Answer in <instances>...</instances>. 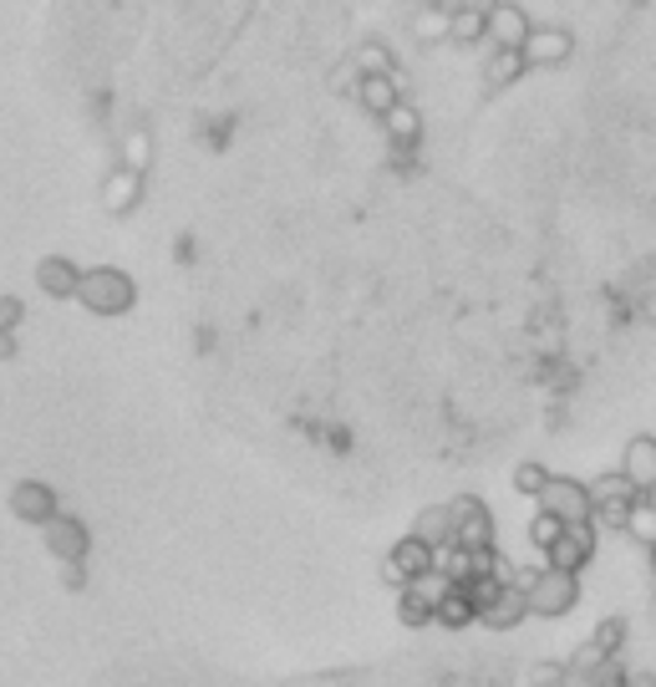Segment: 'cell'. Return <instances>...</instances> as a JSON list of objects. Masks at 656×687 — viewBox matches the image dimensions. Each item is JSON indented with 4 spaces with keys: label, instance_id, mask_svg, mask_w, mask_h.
<instances>
[{
    "label": "cell",
    "instance_id": "cell-1",
    "mask_svg": "<svg viewBox=\"0 0 656 687\" xmlns=\"http://www.w3.org/2000/svg\"><path fill=\"white\" fill-rule=\"evenodd\" d=\"M72 301H82L92 316H122L138 301V286H132V276L118 266H92V270H82Z\"/></svg>",
    "mask_w": 656,
    "mask_h": 687
},
{
    "label": "cell",
    "instance_id": "cell-2",
    "mask_svg": "<svg viewBox=\"0 0 656 687\" xmlns=\"http://www.w3.org/2000/svg\"><path fill=\"white\" fill-rule=\"evenodd\" d=\"M448 545L454 550H494V515H489V505L478 495H458V499H448Z\"/></svg>",
    "mask_w": 656,
    "mask_h": 687
},
{
    "label": "cell",
    "instance_id": "cell-3",
    "mask_svg": "<svg viewBox=\"0 0 656 687\" xmlns=\"http://www.w3.org/2000/svg\"><path fill=\"white\" fill-rule=\"evenodd\" d=\"M580 601V580L565 570H535L525 586V611L529 616H570Z\"/></svg>",
    "mask_w": 656,
    "mask_h": 687
},
{
    "label": "cell",
    "instance_id": "cell-4",
    "mask_svg": "<svg viewBox=\"0 0 656 687\" xmlns=\"http://www.w3.org/2000/svg\"><path fill=\"white\" fill-rule=\"evenodd\" d=\"M535 499H539V515L560 519V525H585V519H590V495H585L580 479H555V474H549Z\"/></svg>",
    "mask_w": 656,
    "mask_h": 687
},
{
    "label": "cell",
    "instance_id": "cell-5",
    "mask_svg": "<svg viewBox=\"0 0 656 687\" xmlns=\"http://www.w3.org/2000/svg\"><path fill=\"white\" fill-rule=\"evenodd\" d=\"M590 555H596V525H590V519H585V525H565L560 540L545 550V560H549L545 570H565V576H580Z\"/></svg>",
    "mask_w": 656,
    "mask_h": 687
},
{
    "label": "cell",
    "instance_id": "cell-6",
    "mask_svg": "<svg viewBox=\"0 0 656 687\" xmlns=\"http://www.w3.org/2000/svg\"><path fill=\"white\" fill-rule=\"evenodd\" d=\"M41 540H47V550L57 555L61 566H82L92 535H87V525L77 515H51L47 525H41Z\"/></svg>",
    "mask_w": 656,
    "mask_h": 687
},
{
    "label": "cell",
    "instance_id": "cell-7",
    "mask_svg": "<svg viewBox=\"0 0 656 687\" xmlns=\"http://www.w3.org/2000/svg\"><path fill=\"white\" fill-rule=\"evenodd\" d=\"M570 51H575V41L565 26H529L519 57H525V67H565Z\"/></svg>",
    "mask_w": 656,
    "mask_h": 687
},
{
    "label": "cell",
    "instance_id": "cell-8",
    "mask_svg": "<svg viewBox=\"0 0 656 687\" xmlns=\"http://www.w3.org/2000/svg\"><path fill=\"white\" fill-rule=\"evenodd\" d=\"M484 37L494 41V51H519L529 37V21L519 6H509V0H494L489 11H484Z\"/></svg>",
    "mask_w": 656,
    "mask_h": 687
},
{
    "label": "cell",
    "instance_id": "cell-9",
    "mask_svg": "<svg viewBox=\"0 0 656 687\" xmlns=\"http://www.w3.org/2000/svg\"><path fill=\"white\" fill-rule=\"evenodd\" d=\"M11 515L21 519V525H47L51 515H61L57 509V489H51V484H41V479H21L11 489Z\"/></svg>",
    "mask_w": 656,
    "mask_h": 687
},
{
    "label": "cell",
    "instance_id": "cell-10",
    "mask_svg": "<svg viewBox=\"0 0 656 687\" xmlns=\"http://www.w3.org/2000/svg\"><path fill=\"white\" fill-rule=\"evenodd\" d=\"M620 479L632 484L636 495H652V484H656V438L642 434L626 444V464H620Z\"/></svg>",
    "mask_w": 656,
    "mask_h": 687
},
{
    "label": "cell",
    "instance_id": "cell-11",
    "mask_svg": "<svg viewBox=\"0 0 656 687\" xmlns=\"http://www.w3.org/2000/svg\"><path fill=\"white\" fill-rule=\"evenodd\" d=\"M77 280H82V270H77V260H67V255L37 260V286H41V296H51V301H72Z\"/></svg>",
    "mask_w": 656,
    "mask_h": 687
},
{
    "label": "cell",
    "instance_id": "cell-12",
    "mask_svg": "<svg viewBox=\"0 0 656 687\" xmlns=\"http://www.w3.org/2000/svg\"><path fill=\"white\" fill-rule=\"evenodd\" d=\"M357 102L371 118H387V112L402 102V77H357Z\"/></svg>",
    "mask_w": 656,
    "mask_h": 687
},
{
    "label": "cell",
    "instance_id": "cell-13",
    "mask_svg": "<svg viewBox=\"0 0 656 687\" xmlns=\"http://www.w3.org/2000/svg\"><path fill=\"white\" fill-rule=\"evenodd\" d=\"M525 616H529L525 611V591H519V586H499V596L478 611V621H484L489 631H514Z\"/></svg>",
    "mask_w": 656,
    "mask_h": 687
},
{
    "label": "cell",
    "instance_id": "cell-14",
    "mask_svg": "<svg viewBox=\"0 0 656 687\" xmlns=\"http://www.w3.org/2000/svg\"><path fill=\"white\" fill-rule=\"evenodd\" d=\"M138 199H143V173L112 169L108 183H102V209L108 215H128V209H138Z\"/></svg>",
    "mask_w": 656,
    "mask_h": 687
},
{
    "label": "cell",
    "instance_id": "cell-15",
    "mask_svg": "<svg viewBox=\"0 0 656 687\" xmlns=\"http://www.w3.org/2000/svg\"><path fill=\"white\" fill-rule=\"evenodd\" d=\"M448 591H454V580H448L438 566H433V570H423V576L407 580V591H402V596H407V601H418V606H428V611H438V601H443Z\"/></svg>",
    "mask_w": 656,
    "mask_h": 687
},
{
    "label": "cell",
    "instance_id": "cell-16",
    "mask_svg": "<svg viewBox=\"0 0 656 687\" xmlns=\"http://www.w3.org/2000/svg\"><path fill=\"white\" fill-rule=\"evenodd\" d=\"M433 621H438V627H448V631H464V627H474V621H478V606L468 601V596L454 586V591H448V596H443V601H438Z\"/></svg>",
    "mask_w": 656,
    "mask_h": 687
},
{
    "label": "cell",
    "instance_id": "cell-17",
    "mask_svg": "<svg viewBox=\"0 0 656 687\" xmlns=\"http://www.w3.org/2000/svg\"><path fill=\"white\" fill-rule=\"evenodd\" d=\"M413 540H423L428 550H443V545H448V509L443 505L418 509V519H413Z\"/></svg>",
    "mask_w": 656,
    "mask_h": 687
},
{
    "label": "cell",
    "instance_id": "cell-18",
    "mask_svg": "<svg viewBox=\"0 0 656 687\" xmlns=\"http://www.w3.org/2000/svg\"><path fill=\"white\" fill-rule=\"evenodd\" d=\"M351 72L357 77H392V51H387L382 41H361V47L351 51Z\"/></svg>",
    "mask_w": 656,
    "mask_h": 687
},
{
    "label": "cell",
    "instance_id": "cell-19",
    "mask_svg": "<svg viewBox=\"0 0 656 687\" xmlns=\"http://www.w3.org/2000/svg\"><path fill=\"white\" fill-rule=\"evenodd\" d=\"M585 495H590V509H596V505H632L636 489L620 474H600L596 484H585Z\"/></svg>",
    "mask_w": 656,
    "mask_h": 687
},
{
    "label": "cell",
    "instance_id": "cell-20",
    "mask_svg": "<svg viewBox=\"0 0 656 687\" xmlns=\"http://www.w3.org/2000/svg\"><path fill=\"white\" fill-rule=\"evenodd\" d=\"M448 41H458V47H474V41H484V11L454 6V11H448Z\"/></svg>",
    "mask_w": 656,
    "mask_h": 687
},
{
    "label": "cell",
    "instance_id": "cell-21",
    "mask_svg": "<svg viewBox=\"0 0 656 687\" xmlns=\"http://www.w3.org/2000/svg\"><path fill=\"white\" fill-rule=\"evenodd\" d=\"M387 555H392L397 566H402V576H407V580L423 576V570H433V550H428L423 540H413V535H407V540H397Z\"/></svg>",
    "mask_w": 656,
    "mask_h": 687
},
{
    "label": "cell",
    "instance_id": "cell-22",
    "mask_svg": "<svg viewBox=\"0 0 656 687\" xmlns=\"http://www.w3.org/2000/svg\"><path fill=\"white\" fill-rule=\"evenodd\" d=\"M626 535H632V540H642L646 550H652V540H656V509H652V495H636V499H632V515H626Z\"/></svg>",
    "mask_w": 656,
    "mask_h": 687
},
{
    "label": "cell",
    "instance_id": "cell-23",
    "mask_svg": "<svg viewBox=\"0 0 656 687\" xmlns=\"http://www.w3.org/2000/svg\"><path fill=\"white\" fill-rule=\"evenodd\" d=\"M382 122H387V133H392L397 143H418V138H423V118H418V108H413V102H397Z\"/></svg>",
    "mask_w": 656,
    "mask_h": 687
},
{
    "label": "cell",
    "instance_id": "cell-24",
    "mask_svg": "<svg viewBox=\"0 0 656 687\" xmlns=\"http://www.w3.org/2000/svg\"><path fill=\"white\" fill-rule=\"evenodd\" d=\"M519 77H525V57H519V51H494L489 67H484V82L489 87H509V82H519Z\"/></svg>",
    "mask_w": 656,
    "mask_h": 687
},
{
    "label": "cell",
    "instance_id": "cell-25",
    "mask_svg": "<svg viewBox=\"0 0 656 687\" xmlns=\"http://www.w3.org/2000/svg\"><path fill=\"white\" fill-rule=\"evenodd\" d=\"M148 163H153V143H148L143 128H132V133L122 138V169L148 173Z\"/></svg>",
    "mask_w": 656,
    "mask_h": 687
},
{
    "label": "cell",
    "instance_id": "cell-26",
    "mask_svg": "<svg viewBox=\"0 0 656 687\" xmlns=\"http://www.w3.org/2000/svg\"><path fill=\"white\" fill-rule=\"evenodd\" d=\"M413 37H418V41H443V37H448V11H438V6L418 11V21H413Z\"/></svg>",
    "mask_w": 656,
    "mask_h": 687
},
{
    "label": "cell",
    "instance_id": "cell-27",
    "mask_svg": "<svg viewBox=\"0 0 656 687\" xmlns=\"http://www.w3.org/2000/svg\"><path fill=\"white\" fill-rule=\"evenodd\" d=\"M620 637H626V621H620V616H610V621H600V627H596L590 647L606 651V657H616V651H620Z\"/></svg>",
    "mask_w": 656,
    "mask_h": 687
},
{
    "label": "cell",
    "instance_id": "cell-28",
    "mask_svg": "<svg viewBox=\"0 0 656 687\" xmlns=\"http://www.w3.org/2000/svg\"><path fill=\"white\" fill-rule=\"evenodd\" d=\"M545 479H549V469L545 464H519V469H514V489H519V495H539V489H545Z\"/></svg>",
    "mask_w": 656,
    "mask_h": 687
},
{
    "label": "cell",
    "instance_id": "cell-29",
    "mask_svg": "<svg viewBox=\"0 0 656 687\" xmlns=\"http://www.w3.org/2000/svg\"><path fill=\"white\" fill-rule=\"evenodd\" d=\"M560 530H565V525H560V519H549V515H535V519H529V540H535L539 550H549V545L560 540Z\"/></svg>",
    "mask_w": 656,
    "mask_h": 687
},
{
    "label": "cell",
    "instance_id": "cell-30",
    "mask_svg": "<svg viewBox=\"0 0 656 687\" xmlns=\"http://www.w3.org/2000/svg\"><path fill=\"white\" fill-rule=\"evenodd\" d=\"M529 687H565V663H535L529 667Z\"/></svg>",
    "mask_w": 656,
    "mask_h": 687
},
{
    "label": "cell",
    "instance_id": "cell-31",
    "mask_svg": "<svg viewBox=\"0 0 656 687\" xmlns=\"http://www.w3.org/2000/svg\"><path fill=\"white\" fill-rule=\"evenodd\" d=\"M21 316H26V306L16 296H0V337H11L16 326H21Z\"/></svg>",
    "mask_w": 656,
    "mask_h": 687
},
{
    "label": "cell",
    "instance_id": "cell-32",
    "mask_svg": "<svg viewBox=\"0 0 656 687\" xmlns=\"http://www.w3.org/2000/svg\"><path fill=\"white\" fill-rule=\"evenodd\" d=\"M397 616H402V627H433V611L428 606H418V601H397Z\"/></svg>",
    "mask_w": 656,
    "mask_h": 687
},
{
    "label": "cell",
    "instance_id": "cell-33",
    "mask_svg": "<svg viewBox=\"0 0 656 687\" xmlns=\"http://www.w3.org/2000/svg\"><path fill=\"white\" fill-rule=\"evenodd\" d=\"M382 586H392V591H397V596H402V591H407V576H402V566H397L392 555H387V560H382Z\"/></svg>",
    "mask_w": 656,
    "mask_h": 687
},
{
    "label": "cell",
    "instance_id": "cell-34",
    "mask_svg": "<svg viewBox=\"0 0 656 687\" xmlns=\"http://www.w3.org/2000/svg\"><path fill=\"white\" fill-rule=\"evenodd\" d=\"M61 586H67V591H82V586H87V570L82 566H67V570H61Z\"/></svg>",
    "mask_w": 656,
    "mask_h": 687
},
{
    "label": "cell",
    "instance_id": "cell-35",
    "mask_svg": "<svg viewBox=\"0 0 656 687\" xmlns=\"http://www.w3.org/2000/svg\"><path fill=\"white\" fill-rule=\"evenodd\" d=\"M6 357H16V341L11 337H0V362H6Z\"/></svg>",
    "mask_w": 656,
    "mask_h": 687
},
{
    "label": "cell",
    "instance_id": "cell-36",
    "mask_svg": "<svg viewBox=\"0 0 656 687\" xmlns=\"http://www.w3.org/2000/svg\"><path fill=\"white\" fill-rule=\"evenodd\" d=\"M458 6H468V11H489L494 0H458Z\"/></svg>",
    "mask_w": 656,
    "mask_h": 687
}]
</instances>
